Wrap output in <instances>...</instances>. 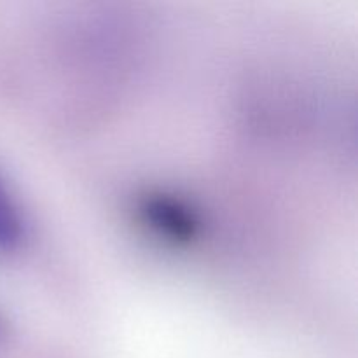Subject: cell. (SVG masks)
<instances>
[{
	"mask_svg": "<svg viewBox=\"0 0 358 358\" xmlns=\"http://www.w3.org/2000/svg\"><path fill=\"white\" fill-rule=\"evenodd\" d=\"M0 327H2V324H0Z\"/></svg>",
	"mask_w": 358,
	"mask_h": 358,
	"instance_id": "3",
	"label": "cell"
},
{
	"mask_svg": "<svg viewBox=\"0 0 358 358\" xmlns=\"http://www.w3.org/2000/svg\"><path fill=\"white\" fill-rule=\"evenodd\" d=\"M24 238V222L20 206L0 178V254L13 252Z\"/></svg>",
	"mask_w": 358,
	"mask_h": 358,
	"instance_id": "2",
	"label": "cell"
},
{
	"mask_svg": "<svg viewBox=\"0 0 358 358\" xmlns=\"http://www.w3.org/2000/svg\"><path fill=\"white\" fill-rule=\"evenodd\" d=\"M140 219L152 233L171 243H189L199 233V219L194 210L175 196L154 192L138 203Z\"/></svg>",
	"mask_w": 358,
	"mask_h": 358,
	"instance_id": "1",
	"label": "cell"
}]
</instances>
